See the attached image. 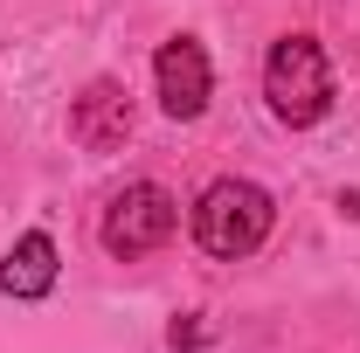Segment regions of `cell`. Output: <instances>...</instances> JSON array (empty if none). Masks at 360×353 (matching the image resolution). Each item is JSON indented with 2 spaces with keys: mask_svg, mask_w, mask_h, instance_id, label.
I'll use <instances>...</instances> for the list:
<instances>
[{
  "mask_svg": "<svg viewBox=\"0 0 360 353\" xmlns=\"http://www.w3.org/2000/svg\"><path fill=\"white\" fill-rule=\"evenodd\" d=\"M70 139H77V146H90V153L125 146V139H132V97H125V84L97 77V84L70 104Z\"/></svg>",
  "mask_w": 360,
  "mask_h": 353,
  "instance_id": "cell-5",
  "label": "cell"
},
{
  "mask_svg": "<svg viewBox=\"0 0 360 353\" xmlns=\"http://www.w3.org/2000/svg\"><path fill=\"white\" fill-rule=\"evenodd\" d=\"M270 222H277V208H270V194L257 180H215V187L194 201V243H201L208 257L236 264V257L264 250Z\"/></svg>",
  "mask_w": 360,
  "mask_h": 353,
  "instance_id": "cell-1",
  "label": "cell"
},
{
  "mask_svg": "<svg viewBox=\"0 0 360 353\" xmlns=\"http://www.w3.org/2000/svg\"><path fill=\"white\" fill-rule=\"evenodd\" d=\"M264 97L284 125H319L326 104H333V70H326V49L312 35H284L264 63Z\"/></svg>",
  "mask_w": 360,
  "mask_h": 353,
  "instance_id": "cell-2",
  "label": "cell"
},
{
  "mask_svg": "<svg viewBox=\"0 0 360 353\" xmlns=\"http://www.w3.org/2000/svg\"><path fill=\"white\" fill-rule=\"evenodd\" d=\"M174 347H208V326H201V319H187V326H174Z\"/></svg>",
  "mask_w": 360,
  "mask_h": 353,
  "instance_id": "cell-7",
  "label": "cell"
},
{
  "mask_svg": "<svg viewBox=\"0 0 360 353\" xmlns=\"http://www.w3.org/2000/svg\"><path fill=\"white\" fill-rule=\"evenodd\" d=\"M153 77H160V111L167 118H201L208 111V49L194 42V35H174V42L160 49V63H153Z\"/></svg>",
  "mask_w": 360,
  "mask_h": 353,
  "instance_id": "cell-4",
  "label": "cell"
},
{
  "mask_svg": "<svg viewBox=\"0 0 360 353\" xmlns=\"http://www.w3.org/2000/svg\"><path fill=\"white\" fill-rule=\"evenodd\" d=\"M49 284H56V243H49L42 229H28L0 257V291L7 298H49Z\"/></svg>",
  "mask_w": 360,
  "mask_h": 353,
  "instance_id": "cell-6",
  "label": "cell"
},
{
  "mask_svg": "<svg viewBox=\"0 0 360 353\" xmlns=\"http://www.w3.org/2000/svg\"><path fill=\"white\" fill-rule=\"evenodd\" d=\"M174 229H180V201L160 180H132V187L104 208V250H111L118 264H139V257H153Z\"/></svg>",
  "mask_w": 360,
  "mask_h": 353,
  "instance_id": "cell-3",
  "label": "cell"
}]
</instances>
